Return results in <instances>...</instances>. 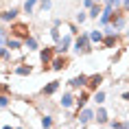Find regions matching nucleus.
<instances>
[{"label":"nucleus","instance_id":"nucleus-1","mask_svg":"<svg viewBox=\"0 0 129 129\" xmlns=\"http://www.w3.org/2000/svg\"><path fill=\"white\" fill-rule=\"evenodd\" d=\"M77 55H88L92 53V42H90V31H83L75 37V44H72Z\"/></svg>","mask_w":129,"mask_h":129},{"label":"nucleus","instance_id":"nucleus-2","mask_svg":"<svg viewBox=\"0 0 129 129\" xmlns=\"http://www.w3.org/2000/svg\"><path fill=\"white\" fill-rule=\"evenodd\" d=\"M9 33H11V37H18V40H28L31 37V24L24 20H15V22H11Z\"/></svg>","mask_w":129,"mask_h":129},{"label":"nucleus","instance_id":"nucleus-3","mask_svg":"<svg viewBox=\"0 0 129 129\" xmlns=\"http://www.w3.org/2000/svg\"><path fill=\"white\" fill-rule=\"evenodd\" d=\"M55 55H57V48L55 46H44L40 48V63H42V70H50V63H53Z\"/></svg>","mask_w":129,"mask_h":129},{"label":"nucleus","instance_id":"nucleus-4","mask_svg":"<svg viewBox=\"0 0 129 129\" xmlns=\"http://www.w3.org/2000/svg\"><path fill=\"white\" fill-rule=\"evenodd\" d=\"M112 26H114L116 33H122L125 28H127V13L122 11V9H114V13H112V22H109Z\"/></svg>","mask_w":129,"mask_h":129},{"label":"nucleus","instance_id":"nucleus-5","mask_svg":"<svg viewBox=\"0 0 129 129\" xmlns=\"http://www.w3.org/2000/svg\"><path fill=\"white\" fill-rule=\"evenodd\" d=\"M94 116H96V109H92V107H83V109H77L75 120L79 122V125H90V122L94 120Z\"/></svg>","mask_w":129,"mask_h":129},{"label":"nucleus","instance_id":"nucleus-6","mask_svg":"<svg viewBox=\"0 0 129 129\" xmlns=\"http://www.w3.org/2000/svg\"><path fill=\"white\" fill-rule=\"evenodd\" d=\"M72 44H75V35H72V33H63V35H61V40L55 44V48H57V53L66 55L70 48H72Z\"/></svg>","mask_w":129,"mask_h":129},{"label":"nucleus","instance_id":"nucleus-7","mask_svg":"<svg viewBox=\"0 0 129 129\" xmlns=\"http://www.w3.org/2000/svg\"><path fill=\"white\" fill-rule=\"evenodd\" d=\"M68 66H70V59L66 57V55L57 53V55H55V59H53V63H50V70H55V72H61V70H66Z\"/></svg>","mask_w":129,"mask_h":129},{"label":"nucleus","instance_id":"nucleus-8","mask_svg":"<svg viewBox=\"0 0 129 129\" xmlns=\"http://www.w3.org/2000/svg\"><path fill=\"white\" fill-rule=\"evenodd\" d=\"M120 40H122L120 33H105V37H103V42H101V46H103V48H116L118 44H120Z\"/></svg>","mask_w":129,"mask_h":129},{"label":"nucleus","instance_id":"nucleus-9","mask_svg":"<svg viewBox=\"0 0 129 129\" xmlns=\"http://www.w3.org/2000/svg\"><path fill=\"white\" fill-rule=\"evenodd\" d=\"M105 81V75L103 72H94V75H88V85L85 88L90 90V92H96L99 90V85Z\"/></svg>","mask_w":129,"mask_h":129},{"label":"nucleus","instance_id":"nucleus-10","mask_svg":"<svg viewBox=\"0 0 129 129\" xmlns=\"http://www.w3.org/2000/svg\"><path fill=\"white\" fill-rule=\"evenodd\" d=\"M18 15H20V7L5 9V11H0V22H15Z\"/></svg>","mask_w":129,"mask_h":129},{"label":"nucleus","instance_id":"nucleus-11","mask_svg":"<svg viewBox=\"0 0 129 129\" xmlns=\"http://www.w3.org/2000/svg\"><path fill=\"white\" fill-rule=\"evenodd\" d=\"M75 101H77V96L72 94V92H63V94L59 96V107L61 109H72L75 107Z\"/></svg>","mask_w":129,"mask_h":129},{"label":"nucleus","instance_id":"nucleus-12","mask_svg":"<svg viewBox=\"0 0 129 129\" xmlns=\"http://www.w3.org/2000/svg\"><path fill=\"white\" fill-rule=\"evenodd\" d=\"M85 85H88V75H77V77H72L68 81L70 90H83Z\"/></svg>","mask_w":129,"mask_h":129},{"label":"nucleus","instance_id":"nucleus-13","mask_svg":"<svg viewBox=\"0 0 129 129\" xmlns=\"http://www.w3.org/2000/svg\"><path fill=\"white\" fill-rule=\"evenodd\" d=\"M59 88H61V81H57V79H55V81L46 83V85H44V88L40 90V94L44 96V99H48V96H53V94H55V92H57Z\"/></svg>","mask_w":129,"mask_h":129},{"label":"nucleus","instance_id":"nucleus-14","mask_svg":"<svg viewBox=\"0 0 129 129\" xmlns=\"http://www.w3.org/2000/svg\"><path fill=\"white\" fill-rule=\"evenodd\" d=\"M88 101H90V90L88 88H83L79 94H77V101H75V107L77 109H83L85 105H88Z\"/></svg>","mask_w":129,"mask_h":129},{"label":"nucleus","instance_id":"nucleus-15","mask_svg":"<svg viewBox=\"0 0 129 129\" xmlns=\"http://www.w3.org/2000/svg\"><path fill=\"white\" fill-rule=\"evenodd\" d=\"M13 75H18V77H31V75H33V68H31L28 63H24V61H20V63H15Z\"/></svg>","mask_w":129,"mask_h":129},{"label":"nucleus","instance_id":"nucleus-16","mask_svg":"<svg viewBox=\"0 0 129 129\" xmlns=\"http://www.w3.org/2000/svg\"><path fill=\"white\" fill-rule=\"evenodd\" d=\"M94 120H96V125H107V122H109V114H107V109L103 107V105H99Z\"/></svg>","mask_w":129,"mask_h":129},{"label":"nucleus","instance_id":"nucleus-17","mask_svg":"<svg viewBox=\"0 0 129 129\" xmlns=\"http://www.w3.org/2000/svg\"><path fill=\"white\" fill-rule=\"evenodd\" d=\"M112 13H114V9H107V7H103V13L99 15V26H107L109 22H112Z\"/></svg>","mask_w":129,"mask_h":129},{"label":"nucleus","instance_id":"nucleus-18","mask_svg":"<svg viewBox=\"0 0 129 129\" xmlns=\"http://www.w3.org/2000/svg\"><path fill=\"white\" fill-rule=\"evenodd\" d=\"M24 50H28V53L40 50V42H37V37H35V35H31L28 40H24Z\"/></svg>","mask_w":129,"mask_h":129},{"label":"nucleus","instance_id":"nucleus-19","mask_svg":"<svg viewBox=\"0 0 129 129\" xmlns=\"http://www.w3.org/2000/svg\"><path fill=\"white\" fill-rule=\"evenodd\" d=\"M103 13V7H101V2H94L92 7L88 9V15H90V20H99V15Z\"/></svg>","mask_w":129,"mask_h":129},{"label":"nucleus","instance_id":"nucleus-20","mask_svg":"<svg viewBox=\"0 0 129 129\" xmlns=\"http://www.w3.org/2000/svg\"><path fill=\"white\" fill-rule=\"evenodd\" d=\"M42 127H44V129H53L55 127V116L53 114H42Z\"/></svg>","mask_w":129,"mask_h":129},{"label":"nucleus","instance_id":"nucleus-21","mask_svg":"<svg viewBox=\"0 0 129 129\" xmlns=\"http://www.w3.org/2000/svg\"><path fill=\"white\" fill-rule=\"evenodd\" d=\"M103 37H105V33L99 31V28H92V31H90V42H92V44H101Z\"/></svg>","mask_w":129,"mask_h":129},{"label":"nucleus","instance_id":"nucleus-22","mask_svg":"<svg viewBox=\"0 0 129 129\" xmlns=\"http://www.w3.org/2000/svg\"><path fill=\"white\" fill-rule=\"evenodd\" d=\"M37 5H40V0H26V2L22 5V11L31 15V13H35V7H37Z\"/></svg>","mask_w":129,"mask_h":129},{"label":"nucleus","instance_id":"nucleus-23","mask_svg":"<svg viewBox=\"0 0 129 129\" xmlns=\"http://www.w3.org/2000/svg\"><path fill=\"white\" fill-rule=\"evenodd\" d=\"M105 96H107V94H105V90H96L94 94H92V101H94L96 105H103V103H105Z\"/></svg>","mask_w":129,"mask_h":129},{"label":"nucleus","instance_id":"nucleus-24","mask_svg":"<svg viewBox=\"0 0 129 129\" xmlns=\"http://www.w3.org/2000/svg\"><path fill=\"white\" fill-rule=\"evenodd\" d=\"M112 129H129V120H109Z\"/></svg>","mask_w":129,"mask_h":129},{"label":"nucleus","instance_id":"nucleus-25","mask_svg":"<svg viewBox=\"0 0 129 129\" xmlns=\"http://www.w3.org/2000/svg\"><path fill=\"white\" fill-rule=\"evenodd\" d=\"M11 103H13V101H11V96H9V94H0V109H9V107H11Z\"/></svg>","mask_w":129,"mask_h":129},{"label":"nucleus","instance_id":"nucleus-26","mask_svg":"<svg viewBox=\"0 0 129 129\" xmlns=\"http://www.w3.org/2000/svg\"><path fill=\"white\" fill-rule=\"evenodd\" d=\"M107 9H122V0H103Z\"/></svg>","mask_w":129,"mask_h":129},{"label":"nucleus","instance_id":"nucleus-27","mask_svg":"<svg viewBox=\"0 0 129 129\" xmlns=\"http://www.w3.org/2000/svg\"><path fill=\"white\" fill-rule=\"evenodd\" d=\"M40 9H42V13H48L53 9V0H40Z\"/></svg>","mask_w":129,"mask_h":129},{"label":"nucleus","instance_id":"nucleus-28","mask_svg":"<svg viewBox=\"0 0 129 129\" xmlns=\"http://www.w3.org/2000/svg\"><path fill=\"white\" fill-rule=\"evenodd\" d=\"M9 28L7 26H2V24H0V44H7V40H9Z\"/></svg>","mask_w":129,"mask_h":129},{"label":"nucleus","instance_id":"nucleus-29","mask_svg":"<svg viewBox=\"0 0 129 129\" xmlns=\"http://www.w3.org/2000/svg\"><path fill=\"white\" fill-rule=\"evenodd\" d=\"M88 18H90V15H88V11H79V13L75 15V22H77V24H83V22L88 20Z\"/></svg>","mask_w":129,"mask_h":129},{"label":"nucleus","instance_id":"nucleus-30","mask_svg":"<svg viewBox=\"0 0 129 129\" xmlns=\"http://www.w3.org/2000/svg\"><path fill=\"white\" fill-rule=\"evenodd\" d=\"M92 5H94V0H83V9H90Z\"/></svg>","mask_w":129,"mask_h":129},{"label":"nucleus","instance_id":"nucleus-31","mask_svg":"<svg viewBox=\"0 0 129 129\" xmlns=\"http://www.w3.org/2000/svg\"><path fill=\"white\" fill-rule=\"evenodd\" d=\"M122 11H125V13H129V0H122Z\"/></svg>","mask_w":129,"mask_h":129},{"label":"nucleus","instance_id":"nucleus-32","mask_svg":"<svg viewBox=\"0 0 129 129\" xmlns=\"http://www.w3.org/2000/svg\"><path fill=\"white\" fill-rule=\"evenodd\" d=\"M120 99H122V101H129V92H122V94H120Z\"/></svg>","mask_w":129,"mask_h":129},{"label":"nucleus","instance_id":"nucleus-33","mask_svg":"<svg viewBox=\"0 0 129 129\" xmlns=\"http://www.w3.org/2000/svg\"><path fill=\"white\" fill-rule=\"evenodd\" d=\"M94 2H103V0H94Z\"/></svg>","mask_w":129,"mask_h":129},{"label":"nucleus","instance_id":"nucleus-34","mask_svg":"<svg viewBox=\"0 0 129 129\" xmlns=\"http://www.w3.org/2000/svg\"><path fill=\"white\" fill-rule=\"evenodd\" d=\"M15 129H24V127H15Z\"/></svg>","mask_w":129,"mask_h":129},{"label":"nucleus","instance_id":"nucleus-35","mask_svg":"<svg viewBox=\"0 0 129 129\" xmlns=\"http://www.w3.org/2000/svg\"><path fill=\"white\" fill-rule=\"evenodd\" d=\"M0 61H2V59H0Z\"/></svg>","mask_w":129,"mask_h":129}]
</instances>
